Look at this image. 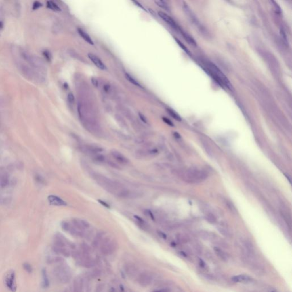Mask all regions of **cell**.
I'll return each mask as SVG.
<instances>
[{
    "label": "cell",
    "mask_w": 292,
    "mask_h": 292,
    "mask_svg": "<svg viewBox=\"0 0 292 292\" xmlns=\"http://www.w3.org/2000/svg\"><path fill=\"white\" fill-rule=\"evenodd\" d=\"M4 283L6 287L12 292H16L17 289L16 274L13 270H10L5 275Z\"/></svg>",
    "instance_id": "52a82bcc"
},
{
    "label": "cell",
    "mask_w": 292,
    "mask_h": 292,
    "mask_svg": "<svg viewBox=\"0 0 292 292\" xmlns=\"http://www.w3.org/2000/svg\"><path fill=\"white\" fill-rule=\"evenodd\" d=\"M207 220L211 223H214L216 222L217 219L216 218V217L214 215H213L212 213H208L207 215Z\"/></svg>",
    "instance_id": "836d02e7"
},
{
    "label": "cell",
    "mask_w": 292,
    "mask_h": 292,
    "mask_svg": "<svg viewBox=\"0 0 292 292\" xmlns=\"http://www.w3.org/2000/svg\"><path fill=\"white\" fill-rule=\"evenodd\" d=\"M81 248L83 251V253L90 255V253L91 252V248L89 245H87L86 243H82L81 244Z\"/></svg>",
    "instance_id": "f546056e"
},
{
    "label": "cell",
    "mask_w": 292,
    "mask_h": 292,
    "mask_svg": "<svg viewBox=\"0 0 292 292\" xmlns=\"http://www.w3.org/2000/svg\"><path fill=\"white\" fill-rule=\"evenodd\" d=\"M205 65L206 67L204 69L219 85L222 87H227L230 90H233V87L227 77L216 65L211 62H207Z\"/></svg>",
    "instance_id": "6da1fadb"
},
{
    "label": "cell",
    "mask_w": 292,
    "mask_h": 292,
    "mask_svg": "<svg viewBox=\"0 0 292 292\" xmlns=\"http://www.w3.org/2000/svg\"><path fill=\"white\" fill-rule=\"evenodd\" d=\"M18 67L21 73L27 78L38 82H42L45 80L43 74L40 72L30 67L22 62H18Z\"/></svg>",
    "instance_id": "3957f363"
},
{
    "label": "cell",
    "mask_w": 292,
    "mask_h": 292,
    "mask_svg": "<svg viewBox=\"0 0 292 292\" xmlns=\"http://www.w3.org/2000/svg\"><path fill=\"white\" fill-rule=\"evenodd\" d=\"M155 2L160 7L162 8L163 9H165L166 10H169V7L168 6V3L165 1H161V0H157L155 1Z\"/></svg>",
    "instance_id": "83f0119b"
},
{
    "label": "cell",
    "mask_w": 292,
    "mask_h": 292,
    "mask_svg": "<svg viewBox=\"0 0 292 292\" xmlns=\"http://www.w3.org/2000/svg\"><path fill=\"white\" fill-rule=\"evenodd\" d=\"M53 274L56 279L62 284L68 283L71 278L70 268L66 265H60L53 270Z\"/></svg>",
    "instance_id": "277c9868"
},
{
    "label": "cell",
    "mask_w": 292,
    "mask_h": 292,
    "mask_svg": "<svg viewBox=\"0 0 292 292\" xmlns=\"http://www.w3.org/2000/svg\"><path fill=\"white\" fill-rule=\"evenodd\" d=\"M23 266H24V269L28 272V273H30L32 272V267L31 266L30 264H29V263L28 262H26V263H24V265H23Z\"/></svg>",
    "instance_id": "8d00e7d4"
},
{
    "label": "cell",
    "mask_w": 292,
    "mask_h": 292,
    "mask_svg": "<svg viewBox=\"0 0 292 292\" xmlns=\"http://www.w3.org/2000/svg\"><path fill=\"white\" fill-rule=\"evenodd\" d=\"M254 259L255 258L249 257L244 255V261L253 273L259 276L264 275L265 273L264 267L259 262L255 261Z\"/></svg>",
    "instance_id": "8992f818"
},
{
    "label": "cell",
    "mask_w": 292,
    "mask_h": 292,
    "mask_svg": "<svg viewBox=\"0 0 292 292\" xmlns=\"http://www.w3.org/2000/svg\"><path fill=\"white\" fill-rule=\"evenodd\" d=\"M48 200L50 204L54 205L61 206V205H66L67 204L65 201H64L62 199L54 195H50L48 197Z\"/></svg>",
    "instance_id": "4fadbf2b"
},
{
    "label": "cell",
    "mask_w": 292,
    "mask_h": 292,
    "mask_svg": "<svg viewBox=\"0 0 292 292\" xmlns=\"http://www.w3.org/2000/svg\"><path fill=\"white\" fill-rule=\"evenodd\" d=\"M125 77L127 81H129L130 83H131L133 85L142 88V86L140 85V83L137 80H136L133 77H132L129 73H127V72L125 73Z\"/></svg>",
    "instance_id": "44dd1931"
},
{
    "label": "cell",
    "mask_w": 292,
    "mask_h": 292,
    "mask_svg": "<svg viewBox=\"0 0 292 292\" xmlns=\"http://www.w3.org/2000/svg\"><path fill=\"white\" fill-rule=\"evenodd\" d=\"M232 280L234 283H251L253 281V279L245 274H241L238 276H235L232 278Z\"/></svg>",
    "instance_id": "7c38bea8"
},
{
    "label": "cell",
    "mask_w": 292,
    "mask_h": 292,
    "mask_svg": "<svg viewBox=\"0 0 292 292\" xmlns=\"http://www.w3.org/2000/svg\"><path fill=\"white\" fill-rule=\"evenodd\" d=\"M94 160L97 162H103L105 160V157L102 155H98L94 157Z\"/></svg>",
    "instance_id": "60d3db41"
},
{
    "label": "cell",
    "mask_w": 292,
    "mask_h": 292,
    "mask_svg": "<svg viewBox=\"0 0 292 292\" xmlns=\"http://www.w3.org/2000/svg\"><path fill=\"white\" fill-rule=\"evenodd\" d=\"M71 226L70 225V224L68 223H67V222H63L61 224V227L62 228V229L65 230V231H67V232H68Z\"/></svg>",
    "instance_id": "74e56055"
},
{
    "label": "cell",
    "mask_w": 292,
    "mask_h": 292,
    "mask_svg": "<svg viewBox=\"0 0 292 292\" xmlns=\"http://www.w3.org/2000/svg\"><path fill=\"white\" fill-rule=\"evenodd\" d=\"M67 100L71 104H72V103H73L74 102L75 98H74V94L72 93H70L68 94V96H67Z\"/></svg>",
    "instance_id": "b9f144b4"
},
{
    "label": "cell",
    "mask_w": 292,
    "mask_h": 292,
    "mask_svg": "<svg viewBox=\"0 0 292 292\" xmlns=\"http://www.w3.org/2000/svg\"><path fill=\"white\" fill-rule=\"evenodd\" d=\"M199 236L201 238L206 240H212L214 238V236L212 234L206 231H201L199 233Z\"/></svg>",
    "instance_id": "603a6c76"
},
{
    "label": "cell",
    "mask_w": 292,
    "mask_h": 292,
    "mask_svg": "<svg viewBox=\"0 0 292 292\" xmlns=\"http://www.w3.org/2000/svg\"><path fill=\"white\" fill-rule=\"evenodd\" d=\"M134 218H135V219H136V220H137L139 222H140V223H144V221H143V220L142 218H140V217H139V216H134Z\"/></svg>",
    "instance_id": "11a10c76"
},
{
    "label": "cell",
    "mask_w": 292,
    "mask_h": 292,
    "mask_svg": "<svg viewBox=\"0 0 292 292\" xmlns=\"http://www.w3.org/2000/svg\"><path fill=\"white\" fill-rule=\"evenodd\" d=\"M194 248H195V251L198 253V254H201V252H202V248L199 245H196L194 247Z\"/></svg>",
    "instance_id": "f907efd6"
},
{
    "label": "cell",
    "mask_w": 292,
    "mask_h": 292,
    "mask_svg": "<svg viewBox=\"0 0 292 292\" xmlns=\"http://www.w3.org/2000/svg\"><path fill=\"white\" fill-rule=\"evenodd\" d=\"M103 234H104L103 232H99L96 235V236L92 243V245L94 248H97L99 244L100 241H101V240L103 236Z\"/></svg>",
    "instance_id": "cb8c5ba5"
},
{
    "label": "cell",
    "mask_w": 292,
    "mask_h": 292,
    "mask_svg": "<svg viewBox=\"0 0 292 292\" xmlns=\"http://www.w3.org/2000/svg\"><path fill=\"white\" fill-rule=\"evenodd\" d=\"M77 30H78V33L79 34V35L82 37V38L84 40H85L88 43H89L91 45H94V43L93 39H91V38L90 37V36L85 31H84L81 28H78L77 29Z\"/></svg>",
    "instance_id": "e0dca14e"
},
{
    "label": "cell",
    "mask_w": 292,
    "mask_h": 292,
    "mask_svg": "<svg viewBox=\"0 0 292 292\" xmlns=\"http://www.w3.org/2000/svg\"><path fill=\"white\" fill-rule=\"evenodd\" d=\"M167 111L168 112V113L173 118H174L175 120L178 121H182V118L179 115V114L176 112L174 110H173L172 109H171V108H167Z\"/></svg>",
    "instance_id": "d4e9b609"
},
{
    "label": "cell",
    "mask_w": 292,
    "mask_h": 292,
    "mask_svg": "<svg viewBox=\"0 0 292 292\" xmlns=\"http://www.w3.org/2000/svg\"><path fill=\"white\" fill-rule=\"evenodd\" d=\"M125 269L126 274L131 278H134L137 274L138 268L136 266L132 263L127 264L125 266Z\"/></svg>",
    "instance_id": "30bf717a"
},
{
    "label": "cell",
    "mask_w": 292,
    "mask_h": 292,
    "mask_svg": "<svg viewBox=\"0 0 292 292\" xmlns=\"http://www.w3.org/2000/svg\"><path fill=\"white\" fill-rule=\"evenodd\" d=\"M147 213H148V215H149V216H150V217H151L152 220H155V218H154V215H153V213H152L150 211L148 210V211H147Z\"/></svg>",
    "instance_id": "9f6ffc18"
},
{
    "label": "cell",
    "mask_w": 292,
    "mask_h": 292,
    "mask_svg": "<svg viewBox=\"0 0 292 292\" xmlns=\"http://www.w3.org/2000/svg\"><path fill=\"white\" fill-rule=\"evenodd\" d=\"M199 264H200V265L201 267H203V268H204V267H205V262H204L203 260H199Z\"/></svg>",
    "instance_id": "680465c9"
},
{
    "label": "cell",
    "mask_w": 292,
    "mask_h": 292,
    "mask_svg": "<svg viewBox=\"0 0 292 292\" xmlns=\"http://www.w3.org/2000/svg\"><path fill=\"white\" fill-rule=\"evenodd\" d=\"M280 34H281V38H282V39H283V41H284V42L286 45H288V42L287 37L286 33H285V31L284 30V29H281L280 30Z\"/></svg>",
    "instance_id": "d590c367"
},
{
    "label": "cell",
    "mask_w": 292,
    "mask_h": 292,
    "mask_svg": "<svg viewBox=\"0 0 292 292\" xmlns=\"http://www.w3.org/2000/svg\"><path fill=\"white\" fill-rule=\"evenodd\" d=\"M132 2L134 3V4H135V5H136V6H138L139 7L141 8L142 10H144V11H146V12H147V10L145 9V7H144V6H143L141 3H139V2H138L137 1H133H133H132Z\"/></svg>",
    "instance_id": "f6af8a7d"
},
{
    "label": "cell",
    "mask_w": 292,
    "mask_h": 292,
    "mask_svg": "<svg viewBox=\"0 0 292 292\" xmlns=\"http://www.w3.org/2000/svg\"><path fill=\"white\" fill-rule=\"evenodd\" d=\"M85 149L86 150V151H88L91 154L100 152L103 151V149L102 148L93 145H87L85 146Z\"/></svg>",
    "instance_id": "d6986e66"
},
{
    "label": "cell",
    "mask_w": 292,
    "mask_h": 292,
    "mask_svg": "<svg viewBox=\"0 0 292 292\" xmlns=\"http://www.w3.org/2000/svg\"><path fill=\"white\" fill-rule=\"evenodd\" d=\"M181 32L182 33V35L184 37V38L185 39V40L190 45H192V46H197V43L196 42L195 39L192 37L191 35H190L188 33H187L184 32H183L182 30H180Z\"/></svg>",
    "instance_id": "ffe728a7"
},
{
    "label": "cell",
    "mask_w": 292,
    "mask_h": 292,
    "mask_svg": "<svg viewBox=\"0 0 292 292\" xmlns=\"http://www.w3.org/2000/svg\"><path fill=\"white\" fill-rule=\"evenodd\" d=\"M175 39L176 42H177V43L179 45V46H180V47H181V48H182V49H183L184 51H186V53H187L188 54H189V55H190V56L191 55V54L190 51H189V50H188V49L186 47V46H184V45L182 42H180V40H179V39H178V38H175Z\"/></svg>",
    "instance_id": "4dcf8cb0"
},
{
    "label": "cell",
    "mask_w": 292,
    "mask_h": 292,
    "mask_svg": "<svg viewBox=\"0 0 292 292\" xmlns=\"http://www.w3.org/2000/svg\"><path fill=\"white\" fill-rule=\"evenodd\" d=\"M42 278H43V286L46 288L49 285V281L46 273V271L45 270H43L42 271Z\"/></svg>",
    "instance_id": "f1b7e54d"
},
{
    "label": "cell",
    "mask_w": 292,
    "mask_h": 292,
    "mask_svg": "<svg viewBox=\"0 0 292 292\" xmlns=\"http://www.w3.org/2000/svg\"><path fill=\"white\" fill-rule=\"evenodd\" d=\"M41 6H42V3H41L38 1H35L33 3V10H36V9H38V8H39Z\"/></svg>",
    "instance_id": "ee69618b"
},
{
    "label": "cell",
    "mask_w": 292,
    "mask_h": 292,
    "mask_svg": "<svg viewBox=\"0 0 292 292\" xmlns=\"http://www.w3.org/2000/svg\"><path fill=\"white\" fill-rule=\"evenodd\" d=\"M102 274V272L99 269H94L91 273V276L93 278H97L99 277Z\"/></svg>",
    "instance_id": "d6a6232c"
},
{
    "label": "cell",
    "mask_w": 292,
    "mask_h": 292,
    "mask_svg": "<svg viewBox=\"0 0 292 292\" xmlns=\"http://www.w3.org/2000/svg\"><path fill=\"white\" fill-rule=\"evenodd\" d=\"M104 90H105V91H108L109 89H110V86L109 85H106L104 86Z\"/></svg>",
    "instance_id": "91938a15"
},
{
    "label": "cell",
    "mask_w": 292,
    "mask_h": 292,
    "mask_svg": "<svg viewBox=\"0 0 292 292\" xmlns=\"http://www.w3.org/2000/svg\"><path fill=\"white\" fill-rule=\"evenodd\" d=\"M98 201L99 202V203H100L101 205H103V206H104V207H105L106 208H110V206L108 205V204H107V203H106L105 201H102V200H98Z\"/></svg>",
    "instance_id": "f5cc1de1"
},
{
    "label": "cell",
    "mask_w": 292,
    "mask_h": 292,
    "mask_svg": "<svg viewBox=\"0 0 292 292\" xmlns=\"http://www.w3.org/2000/svg\"><path fill=\"white\" fill-rule=\"evenodd\" d=\"M203 144L204 147V148H205V150L206 151V152H207V154H208L209 156H212V151H211V148H209V146L207 144V143H205V142H203Z\"/></svg>",
    "instance_id": "f35d334b"
},
{
    "label": "cell",
    "mask_w": 292,
    "mask_h": 292,
    "mask_svg": "<svg viewBox=\"0 0 292 292\" xmlns=\"http://www.w3.org/2000/svg\"><path fill=\"white\" fill-rule=\"evenodd\" d=\"M91 83H92V84H93V85L95 87H97L98 86H99V82H98L97 79L96 78H95V77H93V78H91Z\"/></svg>",
    "instance_id": "c3c4849f"
},
{
    "label": "cell",
    "mask_w": 292,
    "mask_h": 292,
    "mask_svg": "<svg viewBox=\"0 0 292 292\" xmlns=\"http://www.w3.org/2000/svg\"><path fill=\"white\" fill-rule=\"evenodd\" d=\"M158 15L163 20H164L167 24H168L169 25H170L172 28H173L176 30H181L180 29V28H179V26H178V25L176 24V23L175 22V21L172 19V17H171L167 14L163 12L162 11H160L158 12Z\"/></svg>",
    "instance_id": "9c48e42d"
},
{
    "label": "cell",
    "mask_w": 292,
    "mask_h": 292,
    "mask_svg": "<svg viewBox=\"0 0 292 292\" xmlns=\"http://www.w3.org/2000/svg\"><path fill=\"white\" fill-rule=\"evenodd\" d=\"M207 176L208 175L205 172L194 167L188 169L183 175L184 179L191 183H196L204 180Z\"/></svg>",
    "instance_id": "5b68a950"
},
{
    "label": "cell",
    "mask_w": 292,
    "mask_h": 292,
    "mask_svg": "<svg viewBox=\"0 0 292 292\" xmlns=\"http://www.w3.org/2000/svg\"><path fill=\"white\" fill-rule=\"evenodd\" d=\"M83 281L81 277H77L73 282V292H82Z\"/></svg>",
    "instance_id": "5bb4252c"
},
{
    "label": "cell",
    "mask_w": 292,
    "mask_h": 292,
    "mask_svg": "<svg viewBox=\"0 0 292 292\" xmlns=\"http://www.w3.org/2000/svg\"><path fill=\"white\" fill-rule=\"evenodd\" d=\"M218 230L223 236H224L225 237H229L230 236V233L225 228L221 227H218Z\"/></svg>",
    "instance_id": "1f68e13d"
},
{
    "label": "cell",
    "mask_w": 292,
    "mask_h": 292,
    "mask_svg": "<svg viewBox=\"0 0 292 292\" xmlns=\"http://www.w3.org/2000/svg\"><path fill=\"white\" fill-rule=\"evenodd\" d=\"M82 262L83 266L87 268H91L94 266H95V265L96 264L95 260L91 259L90 257L86 260H82Z\"/></svg>",
    "instance_id": "7402d4cb"
},
{
    "label": "cell",
    "mask_w": 292,
    "mask_h": 292,
    "mask_svg": "<svg viewBox=\"0 0 292 292\" xmlns=\"http://www.w3.org/2000/svg\"><path fill=\"white\" fill-rule=\"evenodd\" d=\"M214 251L216 255L223 261H227L228 260V255L226 252L222 250L220 248L216 247L214 248Z\"/></svg>",
    "instance_id": "ac0fdd59"
},
{
    "label": "cell",
    "mask_w": 292,
    "mask_h": 292,
    "mask_svg": "<svg viewBox=\"0 0 292 292\" xmlns=\"http://www.w3.org/2000/svg\"><path fill=\"white\" fill-rule=\"evenodd\" d=\"M174 136H175L176 138H180V135H179L178 133H177V132H175V133H174Z\"/></svg>",
    "instance_id": "94428289"
},
{
    "label": "cell",
    "mask_w": 292,
    "mask_h": 292,
    "mask_svg": "<svg viewBox=\"0 0 292 292\" xmlns=\"http://www.w3.org/2000/svg\"><path fill=\"white\" fill-rule=\"evenodd\" d=\"M88 57L92 61V62L99 69L103 70H104L106 69V67L104 64V63L100 60L99 58L97 56H96L92 53H89Z\"/></svg>",
    "instance_id": "8fae6325"
},
{
    "label": "cell",
    "mask_w": 292,
    "mask_h": 292,
    "mask_svg": "<svg viewBox=\"0 0 292 292\" xmlns=\"http://www.w3.org/2000/svg\"><path fill=\"white\" fill-rule=\"evenodd\" d=\"M110 292H116V291L115 289V288H114L113 287H111L110 290Z\"/></svg>",
    "instance_id": "be15d7a7"
},
{
    "label": "cell",
    "mask_w": 292,
    "mask_h": 292,
    "mask_svg": "<svg viewBox=\"0 0 292 292\" xmlns=\"http://www.w3.org/2000/svg\"><path fill=\"white\" fill-rule=\"evenodd\" d=\"M43 55L45 57V58L47 59V61H51V55L49 51L45 50L43 52Z\"/></svg>",
    "instance_id": "7bdbcfd3"
},
{
    "label": "cell",
    "mask_w": 292,
    "mask_h": 292,
    "mask_svg": "<svg viewBox=\"0 0 292 292\" xmlns=\"http://www.w3.org/2000/svg\"><path fill=\"white\" fill-rule=\"evenodd\" d=\"M71 255L74 259H78L81 257V253L78 251H72L71 252Z\"/></svg>",
    "instance_id": "ab89813d"
},
{
    "label": "cell",
    "mask_w": 292,
    "mask_h": 292,
    "mask_svg": "<svg viewBox=\"0 0 292 292\" xmlns=\"http://www.w3.org/2000/svg\"><path fill=\"white\" fill-rule=\"evenodd\" d=\"M158 233L159 236L161 237H162V238H164V239H166V238H167V236H166V234H165V233H164L162 232H161V231H158Z\"/></svg>",
    "instance_id": "db71d44e"
},
{
    "label": "cell",
    "mask_w": 292,
    "mask_h": 292,
    "mask_svg": "<svg viewBox=\"0 0 292 292\" xmlns=\"http://www.w3.org/2000/svg\"><path fill=\"white\" fill-rule=\"evenodd\" d=\"M162 119L163 120V121H164L165 123H167V125H168L169 126H174V125H173V123H172V121H171L169 119H168V118H165V117H163Z\"/></svg>",
    "instance_id": "bcb514c9"
},
{
    "label": "cell",
    "mask_w": 292,
    "mask_h": 292,
    "mask_svg": "<svg viewBox=\"0 0 292 292\" xmlns=\"http://www.w3.org/2000/svg\"><path fill=\"white\" fill-rule=\"evenodd\" d=\"M104 289V285L100 284L98 285L96 288V292H102Z\"/></svg>",
    "instance_id": "681fc988"
},
{
    "label": "cell",
    "mask_w": 292,
    "mask_h": 292,
    "mask_svg": "<svg viewBox=\"0 0 292 292\" xmlns=\"http://www.w3.org/2000/svg\"><path fill=\"white\" fill-rule=\"evenodd\" d=\"M139 118H140V120H141L143 122H144V123H147V121L146 118L144 117V115H143L142 114H141L140 112H139Z\"/></svg>",
    "instance_id": "816d5d0a"
},
{
    "label": "cell",
    "mask_w": 292,
    "mask_h": 292,
    "mask_svg": "<svg viewBox=\"0 0 292 292\" xmlns=\"http://www.w3.org/2000/svg\"><path fill=\"white\" fill-rule=\"evenodd\" d=\"M270 3H272V5L273 6L275 11L278 13H280L281 12V9L280 7V6H278V5L277 3V2L274 1H270Z\"/></svg>",
    "instance_id": "e575fe53"
},
{
    "label": "cell",
    "mask_w": 292,
    "mask_h": 292,
    "mask_svg": "<svg viewBox=\"0 0 292 292\" xmlns=\"http://www.w3.org/2000/svg\"><path fill=\"white\" fill-rule=\"evenodd\" d=\"M81 220V223L82 224V226L85 229L90 227V224L86 220Z\"/></svg>",
    "instance_id": "7dc6e473"
},
{
    "label": "cell",
    "mask_w": 292,
    "mask_h": 292,
    "mask_svg": "<svg viewBox=\"0 0 292 292\" xmlns=\"http://www.w3.org/2000/svg\"><path fill=\"white\" fill-rule=\"evenodd\" d=\"M111 155L117 161H118V162L120 163L121 164H125L129 162V160L127 159V158L126 157H125L123 154H122L121 153H120L118 151H112Z\"/></svg>",
    "instance_id": "9a60e30c"
},
{
    "label": "cell",
    "mask_w": 292,
    "mask_h": 292,
    "mask_svg": "<svg viewBox=\"0 0 292 292\" xmlns=\"http://www.w3.org/2000/svg\"><path fill=\"white\" fill-rule=\"evenodd\" d=\"M47 6L49 9L54 11H61L60 7L53 1H48L47 2Z\"/></svg>",
    "instance_id": "4316f807"
},
{
    "label": "cell",
    "mask_w": 292,
    "mask_h": 292,
    "mask_svg": "<svg viewBox=\"0 0 292 292\" xmlns=\"http://www.w3.org/2000/svg\"><path fill=\"white\" fill-rule=\"evenodd\" d=\"M20 54L22 58L33 68L43 74L45 72L46 68L45 63L39 57L33 55L24 50H22Z\"/></svg>",
    "instance_id": "7a4b0ae2"
},
{
    "label": "cell",
    "mask_w": 292,
    "mask_h": 292,
    "mask_svg": "<svg viewBox=\"0 0 292 292\" xmlns=\"http://www.w3.org/2000/svg\"><path fill=\"white\" fill-rule=\"evenodd\" d=\"M120 290L121 292H125V288L122 285H120Z\"/></svg>",
    "instance_id": "6125c7cd"
},
{
    "label": "cell",
    "mask_w": 292,
    "mask_h": 292,
    "mask_svg": "<svg viewBox=\"0 0 292 292\" xmlns=\"http://www.w3.org/2000/svg\"><path fill=\"white\" fill-rule=\"evenodd\" d=\"M72 224L77 229H78L79 230H83L85 229L82 226V224L81 223V220L78 219H74L72 220Z\"/></svg>",
    "instance_id": "484cf974"
},
{
    "label": "cell",
    "mask_w": 292,
    "mask_h": 292,
    "mask_svg": "<svg viewBox=\"0 0 292 292\" xmlns=\"http://www.w3.org/2000/svg\"><path fill=\"white\" fill-rule=\"evenodd\" d=\"M152 276L148 272L142 273L138 278L139 284L143 287H146L151 284L152 281Z\"/></svg>",
    "instance_id": "ba28073f"
},
{
    "label": "cell",
    "mask_w": 292,
    "mask_h": 292,
    "mask_svg": "<svg viewBox=\"0 0 292 292\" xmlns=\"http://www.w3.org/2000/svg\"><path fill=\"white\" fill-rule=\"evenodd\" d=\"M9 183V174L5 171L0 172V187L1 188L6 187Z\"/></svg>",
    "instance_id": "2e32d148"
},
{
    "label": "cell",
    "mask_w": 292,
    "mask_h": 292,
    "mask_svg": "<svg viewBox=\"0 0 292 292\" xmlns=\"http://www.w3.org/2000/svg\"><path fill=\"white\" fill-rule=\"evenodd\" d=\"M150 153L151 154H153V155H155V154H157L158 153V151L157 150V149H153L152 150H151L150 151Z\"/></svg>",
    "instance_id": "6f0895ef"
}]
</instances>
